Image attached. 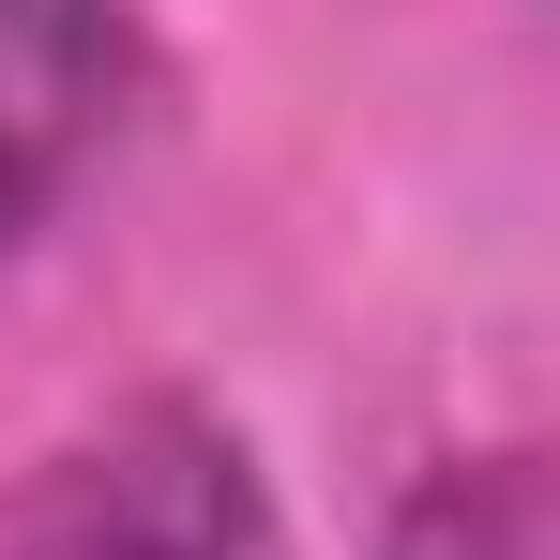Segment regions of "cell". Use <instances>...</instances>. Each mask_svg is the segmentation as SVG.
Segmentation results:
<instances>
[{"label": "cell", "mask_w": 560, "mask_h": 560, "mask_svg": "<svg viewBox=\"0 0 560 560\" xmlns=\"http://www.w3.org/2000/svg\"><path fill=\"white\" fill-rule=\"evenodd\" d=\"M15 560H258V469L197 409H121L0 500Z\"/></svg>", "instance_id": "obj_1"}, {"label": "cell", "mask_w": 560, "mask_h": 560, "mask_svg": "<svg viewBox=\"0 0 560 560\" xmlns=\"http://www.w3.org/2000/svg\"><path fill=\"white\" fill-rule=\"evenodd\" d=\"M152 92V46L121 0H0V243H31L121 152Z\"/></svg>", "instance_id": "obj_2"}]
</instances>
